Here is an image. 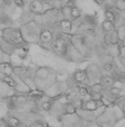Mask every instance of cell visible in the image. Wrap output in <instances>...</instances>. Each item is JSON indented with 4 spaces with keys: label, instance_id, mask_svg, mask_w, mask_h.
<instances>
[{
    "label": "cell",
    "instance_id": "cell-19",
    "mask_svg": "<svg viewBox=\"0 0 125 127\" xmlns=\"http://www.w3.org/2000/svg\"><path fill=\"white\" fill-rule=\"evenodd\" d=\"M86 22L91 25H94L96 23V19L94 17H87L86 19Z\"/></svg>",
    "mask_w": 125,
    "mask_h": 127
},
{
    "label": "cell",
    "instance_id": "cell-17",
    "mask_svg": "<svg viewBox=\"0 0 125 127\" xmlns=\"http://www.w3.org/2000/svg\"><path fill=\"white\" fill-rule=\"evenodd\" d=\"M4 81L11 86H15L16 85V82L10 76H5L4 78Z\"/></svg>",
    "mask_w": 125,
    "mask_h": 127
},
{
    "label": "cell",
    "instance_id": "cell-10",
    "mask_svg": "<svg viewBox=\"0 0 125 127\" xmlns=\"http://www.w3.org/2000/svg\"><path fill=\"white\" fill-rule=\"evenodd\" d=\"M111 33L108 35L109 43L112 45H116L119 41V36L117 33V31L113 30L111 32Z\"/></svg>",
    "mask_w": 125,
    "mask_h": 127
},
{
    "label": "cell",
    "instance_id": "cell-8",
    "mask_svg": "<svg viewBox=\"0 0 125 127\" xmlns=\"http://www.w3.org/2000/svg\"><path fill=\"white\" fill-rule=\"evenodd\" d=\"M12 71H13V69L9 64L3 63L0 64V72L5 76H10Z\"/></svg>",
    "mask_w": 125,
    "mask_h": 127
},
{
    "label": "cell",
    "instance_id": "cell-12",
    "mask_svg": "<svg viewBox=\"0 0 125 127\" xmlns=\"http://www.w3.org/2000/svg\"><path fill=\"white\" fill-rule=\"evenodd\" d=\"M102 28L104 31L107 32H110L114 30V24L112 22L105 20L102 24Z\"/></svg>",
    "mask_w": 125,
    "mask_h": 127
},
{
    "label": "cell",
    "instance_id": "cell-13",
    "mask_svg": "<svg viewBox=\"0 0 125 127\" xmlns=\"http://www.w3.org/2000/svg\"><path fill=\"white\" fill-rule=\"evenodd\" d=\"M104 15L106 18V20L114 23L115 20V16L113 12L110 10H107L105 12Z\"/></svg>",
    "mask_w": 125,
    "mask_h": 127
},
{
    "label": "cell",
    "instance_id": "cell-1",
    "mask_svg": "<svg viewBox=\"0 0 125 127\" xmlns=\"http://www.w3.org/2000/svg\"><path fill=\"white\" fill-rule=\"evenodd\" d=\"M106 106L101 99H95L89 97L85 100H81L80 109L85 111H96Z\"/></svg>",
    "mask_w": 125,
    "mask_h": 127
},
{
    "label": "cell",
    "instance_id": "cell-7",
    "mask_svg": "<svg viewBox=\"0 0 125 127\" xmlns=\"http://www.w3.org/2000/svg\"><path fill=\"white\" fill-rule=\"evenodd\" d=\"M53 39V35L49 30L43 31L40 35V39L43 43L50 42Z\"/></svg>",
    "mask_w": 125,
    "mask_h": 127
},
{
    "label": "cell",
    "instance_id": "cell-18",
    "mask_svg": "<svg viewBox=\"0 0 125 127\" xmlns=\"http://www.w3.org/2000/svg\"><path fill=\"white\" fill-rule=\"evenodd\" d=\"M119 56L120 58L125 60V46L123 45L119 47Z\"/></svg>",
    "mask_w": 125,
    "mask_h": 127
},
{
    "label": "cell",
    "instance_id": "cell-21",
    "mask_svg": "<svg viewBox=\"0 0 125 127\" xmlns=\"http://www.w3.org/2000/svg\"><path fill=\"white\" fill-rule=\"evenodd\" d=\"M41 1L43 3H49L52 1V0H41Z\"/></svg>",
    "mask_w": 125,
    "mask_h": 127
},
{
    "label": "cell",
    "instance_id": "cell-14",
    "mask_svg": "<svg viewBox=\"0 0 125 127\" xmlns=\"http://www.w3.org/2000/svg\"><path fill=\"white\" fill-rule=\"evenodd\" d=\"M70 14L71 17L76 19L79 18L81 16V12L80 9L76 7H73L71 8Z\"/></svg>",
    "mask_w": 125,
    "mask_h": 127
},
{
    "label": "cell",
    "instance_id": "cell-23",
    "mask_svg": "<svg viewBox=\"0 0 125 127\" xmlns=\"http://www.w3.org/2000/svg\"><path fill=\"white\" fill-rule=\"evenodd\" d=\"M5 2H6V3H8V2H10L11 0H4Z\"/></svg>",
    "mask_w": 125,
    "mask_h": 127
},
{
    "label": "cell",
    "instance_id": "cell-2",
    "mask_svg": "<svg viewBox=\"0 0 125 127\" xmlns=\"http://www.w3.org/2000/svg\"><path fill=\"white\" fill-rule=\"evenodd\" d=\"M5 37L6 40H7L11 43L20 44L22 42V37L18 30H10L6 33Z\"/></svg>",
    "mask_w": 125,
    "mask_h": 127
},
{
    "label": "cell",
    "instance_id": "cell-6",
    "mask_svg": "<svg viewBox=\"0 0 125 127\" xmlns=\"http://www.w3.org/2000/svg\"><path fill=\"white\" fill-rule=\"evenodd\" d=\"M43 8L44 6L41 0H34L30 3L29 6L30 11L35 14L40 13L43 11Z\"/></svg>",
    "mask_w": 125,
    "mask_h": 127
},
{
    "label": "cell",
    "instance_id": "cell-3",
    "mask_svg": "<svg viewBox=\"0 0 125 127\" xmlns=\"http://www.w3.org/2000/svg\"><path fill=\"white\" fill-rule=\"evenodd\" d=\"M74 79L77 83L85 86L91 85V82L87 71L85 70H79L74 74Z\"/></svg>",
    "mask_w": 125,
    "mask_h": 127
},
{
    "label": "cell",
    "instance_id": "cell-16",
    "mask_svg": "<svg viewBox=\"0 0 125 127\" xmlns=\"http://www.w3.org/2000/svg\"><path fill=\"white\" fill-rule=\"evenodd\" d=\"M115 5L118 9L121 10H125V0H117Z\"/></svg>",
    "mask_w": 125,
    "mask_h": 127
},
{
    "label": "cell",
    "instance_id": "cell-9",
    "mask_svg": "<svg viewBox=\"0 0 125 127\" xmlns=\"http://www.w3.org/2000/svg\"><path fill=\"white\" fill-rule=\"evenodd\" d=\"M60 25L62 30L65 34H68L70 32L72 26L70 21L69 20L65 19L62 20L61 22Z\"/></svg>",
    "mask_w": 125,
    "mask_h": 127
},
{
    "label": "cell",
    "instance_id": "cell-4",
    "mask_svg": "<svg viewBox=\"0 0 125 127\" xmlns=\"http://www.w3.org/2000/svg\"><path fill=\"white\" fill-rule=\"evenodd\" d=\"M116 82L115 79L111 74H105L102 75L99 83L104 89H109L114 86Z\"/></svg>",
    "mask_w": 125,
    "mask_h": 127
},
{
    "label": "cell",
    "instance_id": "cell-20",
    "mask_svg": "<svg viewBox=\"0 0 125 127\" xmlns=\"http://www.w3.org/2000/svg\"><path fill=\"white\" fill-rule=\"evenodd\" d=\"M15 4L19 7H23L24 6V2L23 0H14Z\"/></svg>",
    "mask_w": 125,
    "mask_h": 127
},
{
    "label": "cell",
    "instance_id": "cell-11",
    "mask_svg": "<svg viewBox=\"0 0 125 127\" xmlns=\"http://www.w3.org/2000/svg\"><path fill=\"white\" fill-rule=\"evenodd\" d=\"M115 104L117 105L123 113L124 118H125V95H123L118 99Z\"/></svg>",
    "mask_w": 125,
    "mask_h": 127
},
{
    "label": "cell",
    "instance_id": "cell-22",
    "mask_svg": "<svg viewBox=\"0 0 125 127\" xmlns=\"http://www.w3.org/2000/svg\"><path fill=\"white\" fill-rule=\"evenodd\" d=\"M96 1L99 4H102L104 2V0H96Z\"/></svg>",
    "mask_w": 125,
    "mask_h": 127
},
{
    "label": "cell",
    "instance_id": "cell-5",
    "mask_svg": "<svg viewBox=\"0 0 125 127\" xmlns=\"http://www.w3.org/2000/svg\"><path fill=\"white\" fill-rule=\"evenodd\" d=\"M52 48L55 52H60L62 55H66L67 53V46L61 39L55 41L52 43Z\"/></svg>",
    "mask_w": 125,
    "mask_h": 127
},
{
    "label": "cell",
    "instance_id": "cell-15",
    "mask_svg": "<svg viewBox=\"0 0 125 127\" xmlns=\"http://www.w3.org/2000/svg\"><path fill=\"white\" fill-rule=\"evenodd\" d=\"M8 124L11 127H17L18 126H19L20 123L18 119L13 117L9 118L8 121Z\"/></svg>",
    "mask_w": 125,
    "mask_h": 127
}]
</instances>
